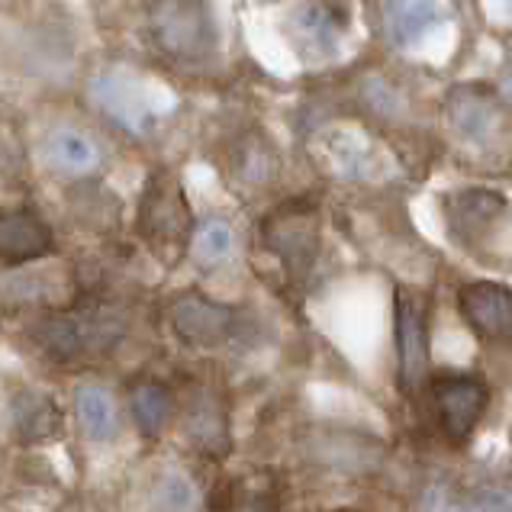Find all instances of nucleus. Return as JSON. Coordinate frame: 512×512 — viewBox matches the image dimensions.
<instances>
[{
  "instance_id": "13",
  "label": "nucleus",
  "mask_w": 512,
  "mask_h": 512,
  "mask_svg": "<svg viewBox=\"0 0 512 512\" xmlns=\"http://www.w3.org/2000/svg\"><path fill=\"white\" fill-rule=\"evenodd\" d=\"M245 245H242V232L236 226V219L229 213H203L194 223V236H190L187 248V265L194 268L200 277L197 284L203 287H216L232 277L242 265Z\"/></svg>"
},
{
  "instance_id": "5",
  "label": "nucleus",
  "mask_w": 512,
  "mask_h": 512,
  "mask_svg": "<svg viewBox=\"0 0 512 512\" xmlns=\"http://www.w3.org/2000/svg\"><path fill=\"white\" fill-rule=\"evenodd\" d=\"M145 36L171 65H207L219 46V29L207 0H152L145 13Z\"/></svg>"
},
{
  "instance_id": "17",
  "label": "nucleus",
  "mask_w": 512,
  "mask_h": 512,
  "mask_svg": "<svg viewBox=\"0 0 512 512\" xmlns=\"http://www.w3.org/2000/svg\"><path fill=\"white\" fill-rule=\"evenodd\" d=\"M397 361H400V384L413 387L426 374L429 364V335L426 319L416 300L397 294Z\"/></svg>"
},
{
  "instance_id": "20",
  "label": "nucleus",
  "mask_w": 512,
  "mask_h": 512,
  "mask_svg": "<svg viewBox=\"0 0 512 512\" xmlns=\"http://www.w3.org/2000/svg\"><path fill=\"white\" fill-rule=\"evenodd\" d=\"M438 23V0H384V29L393 46H413Z\"/></svg>"
},
{
  "instance_id": "12",
  "label": "nucleus",
  "mask_w": 512,
  "mask_h": 512,
  "mask_svg": "<svg viewBox=\"0 0 512 512\" xmlns=\"http://www.w3.org/2000/svg\"><path fill=\"white\" fill-rule=\"evenodd\" d=\"M58 252H62V242L46 213L26 203L0 207V271L46 265Z\"/></svg>"
},
{
  "instance_id": "11",
  "label": "nucleus",
  "mask_w": 512,
  "mask_h": 512,
  "mask_svg": "<svg viewBox=\"0 0 512 512\" xmlns=\"http://www.w3.org/2000/svg\"><path fill=\"white\" fill-rule=\"evenodd\" d=\"M258 245L287 277H303L319 252V216L306 203L274 207L258 226Z\"/></svg>"
},
{
  "instance_id": "6",
  "label": "nucleus",
  "mask_w": 512,
  "mask_h": 512,
  "mask_svg": "<svg viewBox=\"0 0 512 512\" xmlns=\"http://www.w3.org/2000/svg\"><path fill=\"white\" fill-rule=\"evenodd\" d=\"M68 432L91 455H110L129 438L120 384L110 374H84L68 384Z\"/></svg>"
},
{
  "instance_id": "18",
  "label": "nucleus",
  "mask_w": 512,
  "mask_h": 512,
  "mask_svg": "<svg viewBox=\"0 0 512 512\" xmlns=\"http://www.w3.org/2000/svg\"><path fill=\"white\" fill-rule=\"evenodd\" d=\"M68 216L81 232L87 236H100L107 239L116 232L123 219V207L113 194H107L100 181H87L68 187Z\"/></svg>"
},
{
  "instance_id": "2",
  "label": "nucleus",
  "mask_w": 512,
  "mask_h": 512,
  "mask_svg": "<svg viewBox=\"0 0 512 512\" xmlns=\"http://www.w3.org/2000/svg\"><path fill=\"white\" fill-rule=\"evenodd\" d=\"M155 323L190 361L213 364H219V358H232V351H248L258 335L245 303L203 284H187L165 294L155 310Z\"/></svg>"
},
{
  "instance_id": "8",
  "label": "nucleus",
  "mask_w": 512,
  "mask_h": 512,
  "mask_svg": "<svg viewBox=\"0 0 512 512\" xmlns=\"http://www.w3.org/2000/svg\"><path fill=\"white\" fill-rule=\"evenodd\" d=\"M149 455L152 458L139 467L136 484L129 490L133 512H207L210 484L200 464L162 451Z\"/></svg>"
},
{
  "instance_id": "9",
  "label": "nucleus",
  "mask_w": 512,
  "mask_h": 512,
  "mask_svg": "<svg viewBox=\"0 0 512 512\" xmlns=\"http://www.w3.org/2000/svg\"><path fill=\"white\" fill-rule=\"evenodd\" d=\"M120 400L126 413L129 438L145 451H162L171 442L174 419H178V384L171 374L155 368H133L120 380Z\"/></svg>"
},
{
  "instance_id": "16",
  "label": "nucleus",
  "mask_w": 512,
  "mask_h": 512,
  "mask_svg": "<svg viewBox=\"0 0 512 512\" xmlns=\"http://www.w3.org/2000/svg\"><path fill=\"white\" fill-rule=\"evenodd\" d=\"M461 319L487 342H512V290L503 284L477 281L458 294Z\"/></svg>"
},
{
  "instance_id": "4",
  "label": "nucleus",
  "mask_w": 512,
  "mask_h": 512,
  "mask_svg": "<svg viewBox=\"0 0 512 512\" xmlns=\"http://www.w3.org/2000/svg\"><path fill=\"white\" fill-rule=\"evenodd\" d=\"M194 223L197 213L190 207L181 174L174 168H155L142 181L133 213V236L142 252L152 258V265L162 271H178L187 265Z\"/></svg>"
},
{
  "instance_id": "21",
  "label": "nucleus",
  "mask_w": 512,
  "mask_h": 512,
  "mask_svg": "<svg viewBox=\"0 0 512 512\" xmlns=\"http://www.w3.org/2000/svg\"><path fill=\"white\" fill-rule=\"evenodd\" d=\"M294 26H297V36L306 42V46H313V49H329L335 33H339V23H335L332 10L323 7V4H306L297 13Z\"/></svg>"
},
{
  "instance_id": "3",
  "label": "nucleus",
  "mask_w": 512,
  "mask_h": 512,
  "mask_svg": "<svg viewBox=\"0 0 512 512\" xmlns=\"http://www.w3.org/2000/svg\"><path fill=\"white\" fill-rule=\"evenodd\" d=\"M194 368L171 374L178 384V419L171 442L178 451L200 464L203 471H226L236 451V419H232V390L213 361H190Z\"/></svg>"
},
{
  "instance_id": "15",
  "label": "nucleus",
  "mask_w": 512,
  "mask_h": 512,
  "mask_svg": "<svg viewBox=\"0 0 512 512\" xmlns=\"http://www.w3.org/2000/svg\"><path fill=\"white\" fill-rule=\"evenodd\" d=\"M229 187L239 190H261L274 181L277 174V155L271 142L258 129H242L239 136H229L223 142V158H219Z\"/></svg>"
},
{
  "instance_id": "1",
  "label": "nucleus",
  "mask_w": 512,
  "mask_h": 512,
  "mask_svg": "<svg viewBox=\"0 0 512 512\" xmlns=\"http://www.w3.org/2000/svg\"><path fill=\"white\" fill-rule=\"evenodd\" d=\"M71 277L75 294L65 303L17 319V342L49 374H107L139 339V306L110 277Z\"/></svg>"
},
{
  "instance_id": "19",
  "label": "nucleus",
  "mask_w": 512,
  "mask_h": 512,
  "mask_svg": "<svg viewBox=\"0 0 512 512\" xmlns=\"http://www.w3.org/2000/svg\"><path fill=\"white\" fill-rule=\"evenodd\" d=\"M91 97L97 110L104 113V120H110L113 126H123L126 133H136V129H145V123H149L145 100H139L133 87L120 78H100L91 87Z\"/></svg>"
},
{
  "instance_id": "7",
  "label": "nucleus",
  "mask_w": 512,
  "mask_h": 512,
  "mask_svg": "<svg viewBox=\"0 0 512 512\" xmlns=\"http://www.w3.org/2000/svg\"><path fill=\"white\" fill-rule=\"evenodd\" d=\"M0 432L17 451H39L68 435V409L49 387L10 380L0 390Z\"/></svg>"
},
{
  "instance_id": "14",
  "label": "nucleus",
  "mask_w": 512,
  "mask_h": 512,
  "mask_svg": "<svg viewBox=\"0 0 512 512\" xmlns=\"http://www.w3.org/2000/svg\"><path fill=\"white\" fill-rule=\"evenodd\" d=\"M432 400L445 435L455 438V442H464L487 409V387L464 374H442L432 384Z\"/></svg>"
},
{
  "instance_id": "10",
  "label": "nucleus",
  "mask_w": 512,
  "mask_h": 512,
  "mask_svg": "<svg viewBox=\"0 0 512 512\" xmlns=\"http://www.w3.org/2000/svg\"><path fill=\"white\" fill-rule=\"evenodd\" d=\"M39 165L65 187L100 181L110 165V152L94 129L81 123H55L39 136Z\"/></svg>"
}]
</instances>
